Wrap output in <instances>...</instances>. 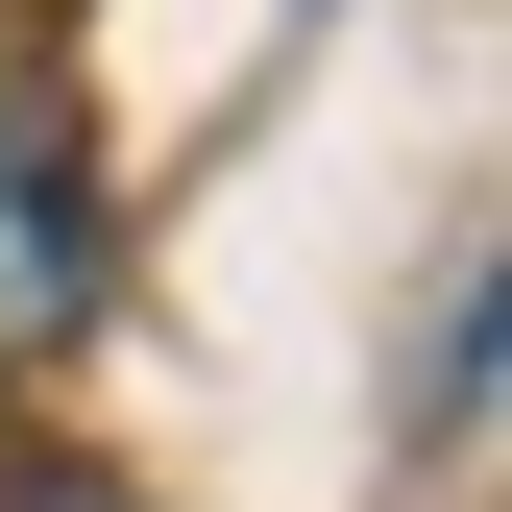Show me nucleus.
Here are the masks:
<instances>
[{"mask_svg": "<svg viewBox=\"0 0 512 512\" xmlns=\"http://www.w3.org/2000/svg\"><path fill=\"white\" fill-rule=\"evenodd\" d=\"M98 147H74V98L49 74H0V366H74L98 342Z\"/></svg>", "mask_w": 512, "mask_h": 512, "instance_id": "f257e3e1", "label": "nucleus"}, {"mask_svg": "<svg viewBox=\"0 0 512 512\" xmlns=\"http://www.w3.org/2000/svg\"><path fill=\"white\" fill-rule=\"evenodd\" d=\"M25 512H122V488H25Z\"/></svg>", "mask_w": 512, "mask_h": 512, "instance_id": "f03ea898", "label": "nucleus"}]
</instances>
